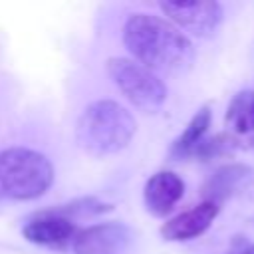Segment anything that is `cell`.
<instances>
[{"mask_svg":"<svg viewBox=\"0 0 254 254\" xmlns=\"http://www.w3.org/2000/svg\"><path fill=\"white\" fill-rule=\"evenodd\" d=\"M123 42L135 62L151 71L181 73L194 60L189 38L177 26L153 14H133L125 22Z\"/></svg>","mask_w":254,"mask_h":254,"instance_id":"1","label":"cell"},{"mask_svg":"<svg viewBox=\"0 0 254 254\" xmlns=\"http://www.w3.org/2000/svg\"><path fill=\"white\" fill-rule=\"evenodd\" d=\"M135 129L137 123L123 105L101 99L83 109L75 127V137L83 151L101 157L125 149Z\"/></svg>","mask_w":254,"mask_h":254,"instance_id":"2","label":"cell"},{"mask_svg":"<svg viewBox=\"0 0 254 254\" xmlns=\"http://www.w3.org/2000/svg\"><path fill=\"white\" fill-rule=\"evenodd\" d=\"M54 181L52 163L38 151L14 147L0 153V198L32 200Z\"/></svg>","mask_w":254,"mask_h":254,"instance_id":"3","label":"cell"},{"mask_svg":"<svg viewBox=\"0 0 254 254\" xmlns=\"http://www.w3.org/2000/svg\"><path fill=\"white\" fill-rule=\"evenodd\" d=\"M107 71L119 91L143 111H157L167 99L165 83L135 60L111 58L107 62Z\"/></svg>","mask_w":254,"mask_h":254,"instance_id":"4","label":"cell"},{"mask_svg":"<svg viewBox=\"0 0 254 254\" xmlns=\"http://www.w3.org/2000/svg\"><path fill=\"white\" fill-rule=\"evenodd\" d=\"M133 242L131 230L121 222H103L79 230L73 240L75 254H127Z\"/></svg>","mask_w":254,"mask_h":254,"instance_id":"5","label":"cell"},{"mask_svg":"<svg viewBox=\"0 0 254 254\" xmlns=\"http://www.w3.org/2000/svg\"><path fill=\"white\" fill-rule=\"evenodd\" d=\"M161 10L181 30L194 36L212 34L222 20V8L218 2H163Z\"/></svg>","mask_w":254,"mask_h":254,"instance_id":"6","label":"cell"},{"mask_svg":"<svg viewBox=\"0 0 254 254\" xmlns=\"http://www.w3.org/2000/svg\"><path fill=\"white\" fill-rule=\"evenodd\" d=\"M77 232L79 230L71 220L52 212H42L38 218L30 220L24 226V236L30 242L52 248H64L67 244H73Z\"/></svg>","mask_w":254,"mask_h":254,"instance_id":"7","label":"cell"},{"mask_svg":"<svg viewBox=\"0 0 254 254\" xmlns=\"http://www.w3.org/2000/svg\"><path fill=\"white\" fill-rule=\"evenodd\" d=\"M218 214V204L216 202H200L198 206L171 218L169 222H165L161 226V234L167 240H190L200 236L210 222L216 218Z\"/></svg>","mask_w":254,"mask_h":254,"instance_id":"8","label":"cell"},{"mask_svg":"<svg viewBox=\"0 0 254 254\" xmlns=\"http://www.w3.org/2000/svg\"><path fill=\"white\" fill-rule=\"evenodd\" d=\"M183 192H185L183 179L171 171H161L147 181L143 196L149 212L157 216H165L183 198Z\"/></svg>","mask_w":254,"mask_h":254,"instance_id":"9","label":"cell"},{"mask_svg":"<svg viewBox=\"0 0 254 254\" xmlns=\"http://www.w3.org/2000/svg\"><path fill=\"white\" fill-rule=\"evenodd\" d=\"M226 127L234 135L254 133V91H240L232 97L226 109Z\"/></svg>","mask_w":254,"mask_h":254,"instance_id":"10","label":"cell"},{"mask_svg":"<svg viewBox=\"0 0 254 254\" xmlns=\"http://www.w3.org/2000/svg\"><path fill=\"white\" fill-rule=\"evenodd\" d=\"M210 125V109L202 107L194 113V117L189 121L187 129L179 135V139L173 143L171 147V155L175 159H185L189 155L194 153V149L198 147V143L204 139V133Z\"/></svg>","mask_w":254,"mask_h":254,"instance_id":"11","label":"cell"},{"mask_svg":"<svg viewBox=\"0 0 254 254\" xmlns=\"http://www.w3.org/2000/svg\"><path fill=\"white\" fill-rule=\"evenodd\" d=\"M248 175V169L242 167V165H228V167H222L216 171V175L210 179V183L206 185V190L210 194V202H216L218 198H224L228 196L236 187L238 183ZM218 204V202H216Z\"/></svg>","mask_w":254,"mask_h":254,"instance_id":"12","label":"cell"},{"mask_svg":"<svg viewBox=\"0 0 254 254\" xmlns=\"http://www.w3.org/2000/svg\"><path fill=\"white\" fill-rule=\"evenodd\" d=\"M107 210H111V204H105V202L89 196V198L73 200V202L64 204V206H60L56 210H50V212L71 220V216H93V214H101V212H107Z\"/></svg>","mask_w":254,"mask_h":254,"instance_id":"13","label":"cell"},{"mask_svg":"<svg viewBox=\"0 0 254 254\" xmlns=\"http://www.w3.org/2000/svg\"><path fill=\"white\" fill-rule=\"evenodd\" d=\"M232 143H234V141H232L228 135H216V137H212V139H202V141L198 143V147L194 149L192 155H198V157H202V159H210L212 155L216 157V155L228 153V151L232 149Z\"/></svg>","mask_w":254,"mask_h":254,"instance_id":"14","label":"cell"},{"mask_svg":"<svg viewBox=\"0 0 254 254\" xmlns=\"http://www.w3.org/2000/svg\"><path fill=\"white\" fill-rule=\"evenodd\" d=\"M240 254H254V244H252V246H250V248H246V250H244V252H240Z\"/></svg>","mask_w":254,"mask_h":254,"instance_id":"15","label":"cell"}]
</instances>
